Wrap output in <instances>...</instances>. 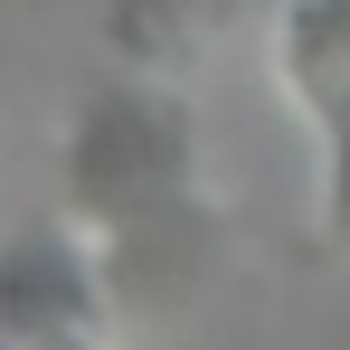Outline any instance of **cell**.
Returning a JSON list of instances; mask_svg holds the SVG:
<instances>
[{
  "mask_svg": "<svg viewBox=\"0 0 350 350\" xmlns=\"http://www.w3.org/2000/svg\"><path fill=\"white\" fill-rule=\"evenodd\" d=\"M275 76L303 114L350 95V0H275Z\"/></svg>",
  "mask_w": 350,
  "mask_h": 350,
  "instance_id": "obj_4",
  "label": "cell"
},
{
  "mask_svg": "<svg viewBox=\"0 0 350 350\" xmlns=\"http://www.w3.org/2000/svg\"><path fill=\"white\" fill-rule=\"evenodd\" d=\"M312 133H322V246L350 256V95L312 105Z\"/></svg>",
  "mask_w": 350,
  "mask_h": 350,
  "instance_id": "obj_5",
  "label": "cell"
},
{
  "mask_svg": "<svg viewBox=\"0 0 350 350\" xmlns=\"http://www.w3.org/2000/svg\"><path fill=\"white\" fill-rule=\"evenodd\" d=\"M189 171H199L189 105L171 85H152V76L105 85L76 114V133H66V208H76V228H95V237L171 218L189 199Z\"/></svg>",
  "mask_w": 350,
  "mask_h": 350,
  "instance_id": "obj_1",
  "label": "cell"
},
{
  "mask_svg": "<svg viewBox=\"0 0 350 350\" xmlns=\"http://www.w3.org/2000/svg\"><path fill=\"white\" fill-rule=\"evenodd\" d=\"M256 0H114V48L123 66H142V76H161V66H189V57H208L218 38H228L237 19H246Z\"/></svg>",
  "mask_w": 350,
  "mask_h": 350,
  "instance_id": "obj_3",
  "label": "cell"
},
{
  "mask_svg": "<svg viewBox=\"0 0 350 350\" xmlns=\"http://www.w3.org/2000/svg\"><path fill=\"white\" fill-rule=\"evenodd\" d=\"M0 350H114L105 275L66 228H19L0 246Z\"/></svg>",
  "mask_w": 350,
  "mask_h": 350,
  "instance_id": "obj_2",
  "label": "cell"
}]
</instances>
